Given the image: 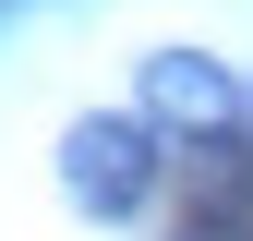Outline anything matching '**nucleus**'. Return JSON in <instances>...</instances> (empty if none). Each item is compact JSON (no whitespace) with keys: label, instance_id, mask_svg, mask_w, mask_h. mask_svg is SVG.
<instances>
[{"label":"nucleus","instance_id":"nucleus-1","mask_svg":"<svg viewBox=\"0 0 253 241\" xmlns=\"http://www.w3.org/2000/svg\"><path fill=\"white\" fill-rule=\"evenodd\" d=\"M157 120L145 109H84L73 133H60V193L84 205V217H133V205L157 193Z\"/></svg>","mask_w":253,"mask_h":241},{"label":"nucleus","instance_id":"nucleus-2","mask_svg":"<svg viewBox=\"0 0 253 241\" xmlns=\"http://www.w3.org/2000/svg\"><path fill=\"white\" fill-rule=\"evenodd\" d=\"M241 109H253V84L229 73V60H205V48H157V60H145V120H193V133H229Z\"/></svg>","mask_w":253,"mask_h":241},{"label":"nucleus","instance_id":"nucleus-3","mask_svg":"<svg viewBox=\"0 0 253 241\" xmlns=\"http://www.w3.org/2000/svg\"><path fill=\"white\" fill-rule=\"evenodd\" d=\"M181 241H253V217H193Z\"/></svg>","mask_w":253,"mask_h":241}]
</instances>
